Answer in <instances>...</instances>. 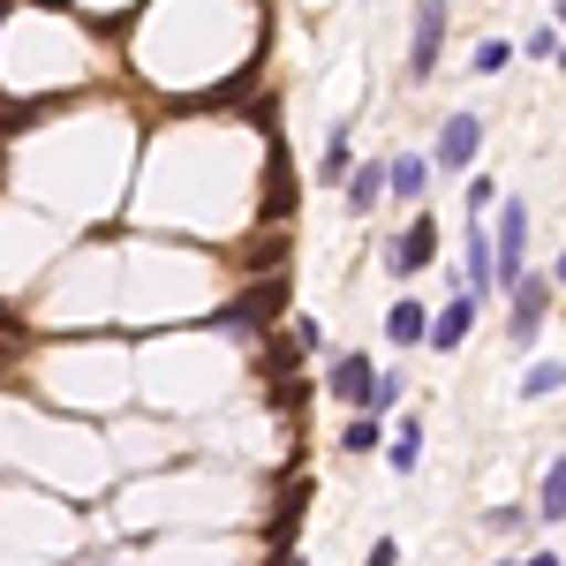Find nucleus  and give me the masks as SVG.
<instances>
[{
	"label": "nucleus",
	"mask_w": 566,
	"mask_h": 566,
	"mask_svg": "<svg viewBox=\"0 0 566 566\" xmlns=\"http://www.w3.org/2000/svg\"><path fill=\"white\" fill-rule=\"evenodd\" d=\"M552 295H559V280L552 272H522L514 287H506V340L528 355V340L544 333V317H552Z\"/></svg>",
	"instance_id": "obj_1"
},
{
	"label": "nucleus",
	"mask_w": 566,
	"mask_h": 566,
	"mask_svg": "<svg viewBox=\"0 0 566 566\" xmlns=\"http://www.w3.org/2000/svg\"><path fill=\"white\" fill-rule=\"evenodd\" d=\"M491 250H499V295H506V287H514V280H522L528 272V205L522 197H499V219H491Z\"/></svg>",
	"instance_id": "obj_2"
},
{
	"label": "nucleus",
	"mask_w": 566,
	"mask_h": 566,
	"mask_svg": "<svg viewBox=\"0 0 566 566\" xmlns=\"http://www.w3.org/2000/svg\"><path fill=\"white\" fill-rule=\"evenodd\" d=\"M476 151H483V114L461 106V114H446V122H438V144H431V167H438V175H469V167H476Z\"/></svg>",
	"instance_id": "obj_3"
},
{
	"label": "nucleus",
	"mask_w": 566,
	"mask_h": 566,
	"mask_svg": "<svg viewBox=\"0 0 566 566\" xmlns=\"http://www.w3.org/2000/svg\"><path fill=\"white\" fill-rule=\"evenodd\" d=\"M438 53H446V0H416V15H408V84L431 76Z\"/></svg>",
	"instance_id": "obj_4"
},
{
	"label": "nucleus",
	"mask_w": 566,
	"mask_h": 566,
	"mask_svg": "<svg viewBox=\"0 0 566 566\" xmlns=\"http://www.w3.org/2000/svg\"><path fill=\"white\" fill-rule=\"evenodd\" d=\"M461 295H476V303L499 295V250H491V227L483 219L461 227Z\"/></svg>",
	"instance_id": "obj_5"
},
{
	"label": "nucleus",
	"mask_w": 566,
	"mask_h": 566,
	"mask_svg": "<svg viewBox=\"0 0 566 566\" xmlns=\"http://www.w3.org/2000/svg\"><path fill=\"white\" fill-rule=\"evenodd\" d=\"M280 310H287V280H258V287H250L242 303H227V310H219V333L250 340V333H258L264 317H280Z\"/></svg>",
	"instance_id": "obj_6"
},
{
	"label": "nucleus",
	"mask_w": 566,
	"mask_h": 566,
	"mask_svg": "<svg viewBox=\"0 0 566 566\" xmlns=\"http://www.w3.org/2000/svg\"><path fill=\"white\" fill-rule=\"evenodd\" d=\"M431 258H438V219L416 212V219H408V234H392V242H386V272H392V280H416Z\"/></svg>",
	"instance_id": "obj_7"
},
{
	"label": "nucleus",
	"mask_w": 566,
	"mask_h": 566,
	"mask_svg": "<svg viewBox=\"0 0 566 566\" xmlns=\"http://www.w3.org/2000/svg\"><path fill=\"white\" fill-rule=\"evenodd\" d=\"M370 386H378V363H370V355H333L325 392H333L340 408H370Z\"/></svg>",
	"instance_id": "obj_8"
},
{
	"label": "nucleus",
	"mask_w": 566,
	"mask_h": 566,
	"mask_svg": "<svg viewBox=\"0 0 566 566\" xmlns=\"http://www.w3.org/2000/svg\"><path fill=\"white\" fill-rule=\"evenodd\" d=\"M476 295H453V303H446V310H438V317H431V355H461V348H469V333H476Z\"/></svg>",
	"instance_id": "obj_9"
},
{
	"label": "nucleus",
	"mask_w": 566,
	"mask_h": 566,
	"mask_svg": "<svg viewBox=\"0 0 566 566\" xmlns=\"http://www.w3.org/2000/svg\"><path fill=\"white\" fill-rule=\"evenodd\" d=\"M431 151H392L386 159V189L392 197H400V205H423V197H431Z\"/></svg>",
	"instance_id": "obj_10"
},
{
	"label": "nucleus",
	"mask_w": 566,
	"mask_h": 566,
	"mask_svg": "<svg viewBox=\"0 0 566 566\" xmlns=\"http://www.w3.org/2000/svg\"><path fill=\"white\" fill-rule=\"evenodd\" d=\"M386 340H392V348H431V310L400 295V303L386 310Z\"/></svg>",
	"instance_id": "obj_11"
},
{
	"label": "nucleus",
	"mask_w": 566,
	"mask_h": 566,
	"mask_svg": "<svg viewBox=\"0 0 566 566\" xmlns=\"http://www.w3.org/2000/svg\"><path fill=\"white\" fill-rule=\"evenodd\" d=\"M348 189V212H378L392 189H386V159H355V175L340 181Z\"/></svg>",
	"instance_id": "obj_12"
},
{
	"label": "nucleus",
	"mask_w": 566,
	"mask_h": 566,
	"mask_svg": "<svg viewBox=\"0 0 566 566\" xmlns=\"http://www.w3.org/2000/svg\"><path fill=\"white\" fill-rule=\"evenodd\" d=\"M386 469L392 476H416V469H423V423H416V416L386 438Z\"/></svg>",
	"instance_id": "obj_13"
},
{
	"label": "nucleus",
	"mask_w": 566,
	"mask_h": 566,
	"mask_svg": "<svg viewBox=\"0 0 566 566\" xmlns=\"http://www.w3.org/2000/svg\"><path fill=\"white\" fill-rule=\"evenodd\" d=\"M348 175H355V136H348V122H333L325 159H317V181H348Z\"/></svg>",
	"instance_id": "obj_14"
},
{
	"label": "nucleus",
	"mask_w": 566,
	"mask_h": 566,
	"mask_svg": "<svg viewBox=\"0 0 566 566\" xmlns=\"http://www.w3.org/2000/svg\"><path fill=\"white\" fill-rule=\"evenodd\" d=\"M552 522H566V461H552L544 491H536V528H552Z\"/></svg>",
	"instance_id": "obj_15"
},
{
	"label": "nucleus",
	"mask_w": 566,
	"mask_h": 566,
	"mask_svg": "<svg viewBox=\"0 0 566 566\" xmlns=\"http://www.w3.org/2000/svg\"><path fill=\"white\" fill-rule=\"evenodd\" d=\"M552 392H566V363L544 355V363H528V370H522V400H552Z\"/></svg>",
	"instance_id": "obj_16"
},
{
	"label": "nucleus",
	"mask_w": 566,
	"mask_h": 566,
	"mask_svg": "<svg viewBox=\"0 0 566 566\" xmlns=\"http://www.w3.org/2000/svg\"><path fill=\"white\" fill-rule=\"evenodd\" d=\"M340 446H348V453H370V446H386V431H378V416H370V408H355V423L340 431Z\"/></svg>",
	"instance_id": "obj_17"
},
{
	"label": "nucleus",
	"mask_w": 566,
	"mask_h": 566,
	"mask_svg": "<svg viewBox=\"0 0 566 566\" xmlns=\"http://www.w3.org/2000/svg\"><path fill=\"white\" fill-rule=\"evenodd\" d=\"M400 400H408V378H400V370H378V386H370V416H392Z\"/></svg>",
	"instance_id": "obj_18"
},
{
	"label": "nucleus",
	"mask_w": 566,
	"mask_h": 566,
	"mask_svg": "<svg viewBox=\"0 0 566 566\" xmlns=\"http://www.w3.org/2000/svg\"><path fill=\"white\" fill-rule=\"evenodd\" d=\"M506 61H514V39H483L476 53H469V69H476V76H499Z\"/></svg>",
	"instance_id": "obj_19"
},
{
	"label": "nucleus",
	"mask_w": 566,
	"mask_h": 566,
	"mask_svg": "<svg viewBox=\"0 0 566 566\" xmlns=\"http://www.w3.org/2000/svg\"><path fill=\"white\" fill-rule=\"evenodd\" d=\"M559 45H566L559 23H536V31L522 39V53H528V61H559Z\"/></svg>",
	"instance_id": "obj_20"
},
{
	"label": "nucleus",
	"mask_w": 566,
	"mask_h": 566,
	"mask_svg": "<svg viewBox=\"0 0 566 566\" xmlns=\"http://www.w3.org/2000/svg\"><path fill=\"white\" fill-rule=\"evenodd\" d=\"M483 528H491V536H528L536 522H528L522 506H491V514H483Z\"/></svg>",
	"instance_id": "obj_21"
},
{
	"label": "nucleus",
	"mask_w": 566,
	"mask_h": 566,
	"mask_svg": "<svg viewBox=\"0 0 566 566\" xmlns=\"http://www.w3.org/2000/svg\"><path fill=\"white\" fill-rule=\"evenodd\" d=\"M295 348H303V355H317V348H325V325H317L310 310H295Z\"/></svg>",
	"instance_id": "obj_22"
},
{
	"label": "nucleus",
	"mask_w": 566,
	"mask_h": 566,
	"mask_svg": "<svg viewBox=\"0 0 566 566\" xmlns=\"http://www.w3.org/2000/svg\"><path fill=\"white\" fill-rule=\"evenodd\" d=\"M491 205H499V181H491V175H469V219L491 212Z\"/></svg>",
	"instance_id": "obj_23"
},
{
	"label": "nucleus",
	"mask_w": 566,
	"mask_h": 566,
	"mask_svg": "<svg viewBox=\"0 0 566 566\" xmlns=\"http://www.w3.org/2000/svg\"><path fill=\"white\" fill-rule=\"evenodd\" d=\"M363 566H400V544H392V536H378V544H370V559Z\"/></svg>",
	"instance_id": "obj_24"
},
{
	"label": "nucleus",
	"mask_w": 566,
	"mask_h": 566,
	"mask_svg": "<svg viewBox=\"0 0 566 566\" xmlns=\"http://www.w3.org/2000/svg\"><path fill=\"white\" fill-rule=\"evenodd\" d=\"M522 566H566V559H559V552H528Z\"/></svg>",
	"instance_id": "obj_25"
},
{
	"label": "nucleus",
	"mask_w": 566,
	"mask_h": 566,
	"mask_svg": "<svg viewBox=\"0 0 566 566\" xmlns=\"http://www.w3.org/2000/svg\"><path fill=\"white\" fill-rule=\"evenodd\" d=\"M552 280H559V287H566V250H559V258H552Z\"/></svg>",
	"instance_id": "obj_26"
},
{
	"label": "nucleus",
	"mask_w": 566,
	"mask_h": 566,
	"mask_svg": "<svg viewBox=\"0 0 566 566\" xmlns=\"http://www.w3.org/2000/svg\"><path fill=\"white\" fill-rule=\"evenodd\" d=\"M552 23H559V31H566V0H559V15H552Z\"/></svg>",
	"instance_id": "obj_27"
},
{
	"label": "nucleus",
	"mask_w": 566,
	"mask_h": 566,
	"mask_svg": "<svg viewBox=\"0 0 566 566\" xmlns=\"http://www.w3.org/2000/svg\"><path fill=\"white\" fill-rule=\"evenodd\" d=\"M559 76H566V45H559Z\"/></svg>",
	"instance_id": "obj_28"
},
{
	"label": "nucleus",
	"mask_w": 566,
	"mask_h": 566,
	"mask_svg": "<svg viewBox=\"0 0 566 566\" xmlns=\"http://www.w3.org/2000/svg\"><path fill=\"white\" fill-rule=\"evenodd\" d=\"M491 566H522V559H491Z\"/></svg>",
	"instance_id": "obj_29"
},
{
	"label": "nucleus",
	"mask_w": 566,
	"mask_h": 566,
	"mask_svg": "<svg viewBox=\"0 0 566 566\" xmlns=\"http://www.w3.org/2000/svg\"><path fill=\"white\" fill-rule=\"evenodd\" d=\"M0 175H8V151H0Z\"/></svg>",
	"instance_id": "obj_30"
},
{
	"label": "nucleus",
	"mask_w": 566,
	"mask_h": 566,
	"mask_svg": "<svg viewBox=\"0 0 566 566\" xmlns=\"http://www.w3.org/2000/svg\"><path fill=\"white\" fill-rule=\"evenodd\" d=\"M39 8H61V0H39Z\"/></svg>",
	"instance_id": "obj_31"
}]
</instances>
